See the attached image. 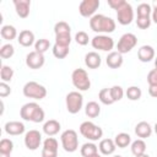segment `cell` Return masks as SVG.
Instances as JSON below:
<instances>
[{"mask_svg": "<svg viewBox=\"0 0 157 157\" xmlns=\"http://www.w3.org/2000/svg\"><path fill=\"white\" fill-rule=\"evenodd\" d=\"M90 27L93 32L97 33H112L115 29V21L112 17L97 13L91 17Z\"/></svg>", "mask_w": 157, "mask_h": 157, "instance_id": "6da1fadb", "label": "cell"}, {"mask_svg": "<svg viewBox=\"0 0 157 157\" xmlns=\"http://www.w3.org/2000/svg\"><path fill=\"white\" fill-rule=\"evenodd\" d=\"M20 115L23 120L33 121V123H40L44 120V110L34 102H29L22 105L20 110Z\"/></svg>", "mask_w": 157, "mask_h": 157, "instance_id": "7a4b0ae2", "label": "cell"}, {"mask_svg": "<svg viewBox=\"0 0 157 157\" xmlns=\"http://www.w3.org/2000/svg\"><path fill=\"white\" fill-rule=\"evenodd\" d=\"M60 140H61V145H63V148L66 151V152H75L77 148H78V137H77V132L72 129H67L65 130L61 136H60Z\"/></svg>", "mask_w": 157, "mask_h": 157, "instance_id": "3957f363", "label": "cell"}, {"mask_svg": "<svg viewBox=\"0 0 157 157\" xmlns=\"http://www.w3.org/2000/svg\"><path fill=\"white\" fill-rule=\"evenodd\" d=\"M23 94L27 98L43 99L47 96V88L36 81H29L23 86Z\"/></svg>", "mask_w": 157, "mask_h": 157, "instance_id": "277c9868", "label": "cell"}, {"mask_svg": "<svg viewBox=\"0 0 157 157\" xmlns=\"http://www.w3.org/2000/svg\"><path fill=\"white\" fill-rule=\"evenodd\" d=\"M80 132L83 137H86L91 141H97L103 135V130L98 125L93 124L92 121H83L80 125Z\"/></svg>", "mask_w": 157, "mask_h": 157, "instance_id": "5b68a950", "label": "cell"}, {"mask_svg": "<svg viewBox=\"0 0 157 157\" xmlns=\"http://www.w3.org/2000/svg\"><path fill=\"white\" fill-rule=\"evenodd\" d=\"M71 80H72V85L78 91H87L91 87L90 77H88L86 70H83V69H80V67L78 69H75L72 71Z\"/></svg>", "mask_w": 157, "mask_h": 157, "instance_id": "8992f818", "label": "cell"}, {"mask_svg": "<svg viewBox=\"0 0 157 157\" xmlns=\"http://www.w3.org/2000/svg\"><path fill=\"white\" fill-rule=\"evenodd\" d=\"M65 101H66V109L71 114L78 113L81 110V108H82V104H83V97L77 91L69 92Z\"/></svg>", "mask_w": 157, "mask_h": 157, "instance_id": "52a82bcc", "label": "cell"}, {"mask_svg": "<svg viewBox=\"0 0 157 157\" xmlns=\"http://www.w3.org/2000/svg\"><path fill=\"white\" fill-rule=\"evenodd\" d=\"M137 44V38L134 33H125L120 37L118 44H117V49H118V53H120L121 55L123 54H126L129 53L135 45Z\"/></svg>", "mask_w": 157, "mask_h": 157, "instance_id": "ba28073f", "label": "cell"}, {"mask_svg": "<svg viewBox=\"0 0 157 157\" xmlns=\"http://www.w3.org/2000/svg\"><path fill=\"white\" fill-rule=\"evenodd\" d=\"M91 44L94 49L98 50H103V52H109L113 49L114 47V40L112 37L105 36V34H98L96 37L92 38Z\"/></svg>", "mask_w": 157, "mask_h": 157, "instance_id": "9c48e42d", "label": "cell"}, {"mask_svg": "<svg viewBox=\"0 0 157 157\" xmlns=\"http://www.w3.org/2000/svg\"><path fill=\"white\" fill-rule=\"evenodd\" d=\"M117 18L118 22L123 26L130 25L134 20V10L129 2H125L119 10H117Z\"/></svg>", "mask_w": 157, "mask_h": 157, "instance_id": "30bf717a", "label": "cell"}, {"mask_svg": "<svg viewBox=\"0 0 157 157\" xmlns=\"http://www.w3.org/2000/svg\"><path fill=\"white\" fill-rule=\"evenodd\" d=\"M99 7V0H83L78 6V11L83 17L94 16L96 10Z\"/></svg>", "mask_w": 157, "mask_h": 157, "instance_id": "8fae6325", "label": "cell"}, {"mask_svg": "<svg viewBox=\"0 0 157 157\" xmlns=\"http://www.w3.org/2000/svg\"><path fill=\"white\" fill-rule=\"evenodd\" d=\"M42 142V135L38 130H29L25 135V145L28 150H37Z\"/></svg>", "mask_w": 157, "mask_h": 157, "instance_id": "7c38bea8", "label": "cell"}, {"mask_svg": "<svg viewBox=\"0 0 157 157\" xmlns=\"http://www.w3.org/2000/svg\"><path fill=\"white\" fill-rule=\"evenodd\" d=\"M44 61H45L44 55L38 53V52H36V50L28 53L27 56H26V65L29 69H34V70L36 69H40L44 65Z\"/></svg>", "mask_w": 157, "mask_h": 157, "instance_id": "4fadbf2b", "label": "cell"}, {"mask_svg": "<svg viewBox=\"0 0 157 157\" xmlns=\"http://www.w3.org/2000/svg\"><path fill=\"white\" fill-rule=\"evenodd\" d=\"M42 157H58V141L54 137H47L44 140Z\"/></svg>", "mask_w": 157, "mask_h": 157, "instance_id": "5bb4252c", "label": "cell"}, {"mask_svg": "<svg viewBox=\"0 0 157 157\" xmlns=\"http://www.w3.org/2000/svg\"><path fill=\"white\" fill-rule=\"evenodd\" d=\"M13 5L16 9V13L21 18H26L29 15V7H31L29 0H13Z\"/></svg>", "mask_w": 157, "mask_h": 157, "instance_id": "9a60e30c", "label": "cell"}, {"mask_svg": "<svg viewBox=\"0 0 157 157\" xmlns=\"http://www.w3.org/2000/svg\"><path fill=\"white\" fill-rule=\"evenodd\" d=\"M5 132L12 136H17L25 132V125L20 121H7L4 126Z\"/></svg>", "mask_w": 157, "mask_h": 157, "instance_id": "2e32d148", "label": "cell"}, {"mask_svg": "<svg viewBox=\"0 0 157 157\" xmlns=\"http://www.w3.org/2000/svg\"><path fill=\"white\" fill-rule=\"evenodd\" d=\"M137 58L142 63H148L155 58V49L151 45H142L137 50Z\"/></svg>", "mask_w": 157, "mask_h": 157, "instance_id": "e0dca14e", "label": "cell"}, {"mask_svg": "<svg viewBox=\"0 0 157 157\" xmlns=\"http://www.w3.org/2000/svg\"><path fill=\"white\" fill-rule=\"evenodd\" d=\"M101 55L96 52H90L85 55V64L88 69H98L101 66Z\"/></svg>", "mask_w": 157, "mask_h": 157, "instance_id": "ac0fdd59", "label": "cell"}, {"mask_svg": "<svg viewBox=\"0 0 157 157\" xmlns=\"http://www.w3.org/2000/svg\"><path fill=\"white\" fill-rule=\"evenodd\" d=\"M105 63L110 69H118L123 65V55L118 52H112L105 58Z\"/></svg>", "mask_w": 157, "mask_h": 157, "instance_id": "d6986e66", "label": "cell"}, {"mask_svg": "<svg viewBox=\"0 0 157 157\" xmlns=\"http://www.w3.org/2000/svg\"><path fill=\"white\" fill-rule=\"evenodd\" d=\"M60 123L58 121V120H55V119H50V120H48V121H45L44 123V125H43V131H44V134H47L48 136H54V135H56L59 131H60Z\"/></svg>", "mask_w": 157, "mask_h": 157, "instance_id": "ffe728a7", "label": "cell"}, {"mask_svg": "<svg viewBox=\"0 0 157 157\" xmlns=\"http://www.w3.org/2000/svg\"><path fill=\"white\" fill-rule=\"evenodd\" d=\"M135 134L141 137V139H146L150 137L152 134V128L147 121H140L136 126H135Z\"/></svg>", "mask_w": 157, "mask_h": 157, "instance_id": "44dd1931", "label": "cell"}, {"mask_svg": "<svg viewBox=\"0 0 157 157\" xmlns=\"http://www.w3.org/2000/svg\"><path fill=\"white\" fill-rule=\"evenodd\" d=\"M17 40L22 47H31L34 43V34L29 29H23L20 32Z\"/></svg>", "mask_w": 157, "mask_h": 157, "instance_id": "7402d4cb", "label": "cell"}, {"mask_svg": "<svg viewBox=\"0 0 157 157\" xmlns=\"http://www.w3.org/2000/svg\"><path fill=\"white\" fill-rule=\"evenodd\" d=\"M115 142L112 140V139H103V140H101V142H99V146H98V148H99V151L103 153V155H105V156H108V155H112L114 151H115Z\"/></svg>", "mask_w": 157, "mask_h": 157, "instance_id": "603a6c76", "label": "cell"}, {"mask_svg": "<svg viewBox=\"0 0 157 157\" xmlns=\"http://www.w3.org/2000/svg\"><path fill=\"white\" fill-rule=\"evenodd\" d=\"M80 152L82 157H93L98 153V147L93 142H86L82 145Z\"/></svg>", "mask_w": 157, "mask_h": 157, "instance_id": "cb8c5ba5", "label": "cell"}, {"mask_svg": "<svg viewBox=\"0 0 157 157\" xmlns=\"http://www.w3.org/2000/svg\"><path fill=\"white\" fill-rule=\"evenodd\" d=\"M0 33H1V37H2L4 39H6V40H12V39H15V38L17 37V31H16V28H15L13 26H11V25H5V26H2Z\"/></svg>", "mask_w": 157, "mask_h": 157, "instance_id": "d4e9b609", "label": "cell"}, {"mask_svg": "<svg viewBox=\"0 0 157 157\" xmlns=\"http://www.w3.org/2000/svg\"><path fill=\"white\" fill-rule=\"evenodd\" d=\"M85 113L88 118H97L101 113V107L97 102H88L86 104V108H85Z\"/></svg>", "mask_w": 157, "mask_h": 157, "instance_id": "484cf974", "label": "cell"}, {"mask_svg": "<svg viewBox=\"0 0 157 157\" xmlns=\"http://www.w3.org/2000/svg\"><path fill=\"white\" fill-rule=\"evenodd\" d=\"M131 152L135 157L141 156L146 152V144L142 139H137L131 144Z\"/></svg>", "mask_w": 157, "mask_h": 157, "instance_id": "4316f807", "label": "cell"}, {"mask_svg": "<svg viewBox=\"0 0 157 157\" xmlns=\"http://www.w3.org/2000/svg\"><path fill=\"white\" fill-rule=\"evenodd\" d=\"M114 142H115V146H118V147H120V148H125V147H128L129 144L131 142V137H130V135L126 134V132H120V134H118V135L115 136Z\"/></svg>", "mask_w": 157, "mask_h": 157, "instance_id": "83f0119b", "label": "cell"}, {"mask_svg": "<svg viewBox=\"0 0 157 157\" xmlns=\"http://www.w3.org/2000/svg\"><path fill=\"white\" fill-rule=\"evenodd\" d=\"M98 98L105 105H110V104L114 103V101L112 98V94H110V88H102L98 93Z\"/></svg>", "mask_w": 157, "mask_h": 157, "instance_id": "f1b7e54d", "label": "cell"}, {"mask_svg": "<svg viewBox=\"0 0 157 157\" xmlns=\"http://www.w3.org/2000/svg\"><path fill=\"white\" fill-rule=\"evenodd\" d=\"M54 33H55V36H59V34H70L71 33V27L69 26V23H66L64 21H60V22L55 23V26H54Z\"/></svg>", "mask_w": 157, "mask_h": 157, "instance_id": "f546056e", "label": "cell"}, {"mask_svg": "<svg viewBox=\"0 0 157 157\" xmlns=\"http://www.w3.org/2000/svg\"><path fill=\"white\" fill-rule=\"evenodd\" d=\"M53 55L56 59H65L69 55V47H61L58 44L53 45Z\"/></svg>", "mask_w": 157, "mask_h": 157, "instance_id": "4dcf8cb0", "label": "cell"}, {"mask_svg": "<svg viewBox=\"0 0 157 157\" xmlns=\"http://www.w3.org/2000/svg\"><path fill=\"white\" fill-rule=\"evenodd\" d=\"M12 76H13V69H12L11 66L2 65V66H1V70H0L1 81H2V82H9V81L12 80Z\"/></svg>", "mask_w": 157, "mask_h": 157, "instance_id": "1f68e13d", "label": "cell"}, {"mask_svg": "<svg viewBox=\"0 0 157 157\" xmlns=\"http://www.w3.org/2000/svg\"><path fill=\"white\" fill-rule=\"evenodd\" d=\"M126 97L130 99V101H139L141 98V90L137 87V86H130L128 90H126Z\"/></svg>", "mask_w": 157, "mask_h": 157, "instance_id": "d6a6232c", "label": "cell"}, {"mask_svg": "<svg viewBox=\"0 0 157 157\" xmlns=\"http://www.w3.org/2000/svg\"><path fill=\"white\" fill-rule=\"evenodd\" d=\"M12 150H13V142L10 139H2L0 141V153L11 155Z\"/></svg>", "mask_w": 157, "mask_h": 157, "instance_id": "836d02e7", "label": "cell"}, {"mask_svg": "<svg viewBox=\"0 0 157 157\" xmlns=\"http://www.w3.org/2000/svg\"><path fill=\"white\" fill-rule=\"evenodd\" d=\"M50 47V42L45 38H42V39H38L36 43H34V49L36 52L40 53V54H44Z\"/></svg>", "mask_w": 157, "mask_h": 157, "instance_id": "e575fe53", "label": "cell"}, {"mask_svg": "<svg viewBox=\"0 0 157 157\" xmlns=\"http://www.w3.org/2000/svg\"><path fill=\"white\" fill-rule=\"evenodd\" d=\"M13 53H15V48H13V45L10 44V43L4 44V45L0 48V56H1L2 59H9V58H11V56L13 55Z\"/></svg>", "mask_w": 157, "mask_h": 157, "instance_id": "d590c367", "label": "cell"}, {"mask_svg": "<svg viewBox=\"0 0 157 157\" xmlns=\"http://www.w3.org/2000/svg\"><path fill=\"white\" fill-rule=\"evenodd\" d=\"M137 17H150V13H151V5L150 4H146V2H142L137 6Z\"/></svg>", "mask_w": 157, "mask_h": 157, "instance_id": "8d00e7d4", "label": "cell"}, {"mask_svg": "<svg viewBox=\"0 0 157 157\" xmlns=\"http://www.w3.org/2000/svg\"><path fill=\"white\" fill-rule=\"evenodd\" d=\"M71 43V36L70 34H59L55 36V44L61 47H69Z\"/></svg>", "mask_w": 157, "mask_h": 157, "instance_id": "74e56055", "label": "cell"}, {"mask_svg": "<svg viewBox=\"0 0 157 157\" xmlns=\"http://www.w3.org/2000/svg\"><path fill=\"white\" fill-rule=\"evenodd\" d=\"M110 94H112L113 101H114V102H118V101H120V99L123 98V96H124V91H123V88H121L120 86L115 85V86L110 87Z\"/></svg>", "mask_w": 157, "mask_h": 157, "instance_id": "f35d334b", "label": "cell"}, {"mask_svg": "<svg viewBox=\"0 0 157 157\" xmlns=\"http://www.w3.org/2000/svg\"><path fill=\"white\" fill-rule=\"evenodd\" d=\"M75 40H76V43L80 44V45H86V44H88L90 38H88V34H87L86 32L80 31V32L76 33V36H75Z\"/></svg>", "mask_w": 157, "mask_h": 157, "instance_id": "ab89813d", "label": "cell"}, {"mask_svg": "<svg viewBox=\"0 0 157 157\" xmlns=\"http://www.w3.org/2000/svg\"><path fill=\"white\" fill-rule=\"evenodd\" d=\"M136 25L140 29H147L151 25V18L150 17H137L136 18Z\"/></svg>", "mask_w": 157, "mask_h": 157, "instance_id": "60d3db41", "label": "cell"}, {"mask_svg": "<svg viewBox=\"0 0 157 157\" xmlns=\"http://www.w3.org/2000/svg\"><path fill=\"white\" fill-rule=\"evenodd\" d=\"M11 93V88H10V86L6 83V82H0V97H2V98H5V97H7L9 94Z\"/></svg>", "mask_w": 157, "mask_h": 157, "instance_id": "b9f144b4", "label": "cell"}, {"mask_svg": "<svg viewBox=\"0 0 157 157\" xmlns=\"http://www.w3.org/2000/svg\"><path fill=\"white\" fill-rule=\"evenodd\" d=\"M147 82L150 86L152 85H157V69H153L148 72L147 75Z\"/></svg>", "mask_w": 157, "mask_h": 157, "instance_id": "7bdbcfd3", "label": "cell"}, {"mask_svg": "<svg viewBox=\"0 0 157 157\" xmlns=\"http://www.w3.org/2000/svg\"><path fill=\"white\" fill-rule=\"evenodd\" d=\"M107 2H108V5H109L112 9L119 10L126 1H125V0H107Z\"/></svg>", "mask_w": 157, "mask_h": 157, "instance_id": "ee69618b", "label": "cell"}, {"mask_svg": "<svg viewBox=\"0 0 157 157\" xmlns=\"http://www.w3.org/2000/svg\"><path fill=\"white\" fill-rule=\"evenodd\" d=\"M148 93L151 97H155L157 98V85H152L148 87Z\"/></svg>", "mask_w": 157, "mask_h": 157, "instance_id": "f6af8a7d", "label": "cell"}, {"mask_svg": "<svg viewBox=\"0 0 157 157\" xmlns=\"http://www.w3.org/2000/svg\"><path fill=\"white\" fill-rule=\"evenodd\" d=\"M152 20L155 23H157V9H153V12H152Z\"/></svg>", "mask_w": 157, "mask_h": 157, "instance_id": "bcb514c9", "label": "cell"}, {"mask_svg": "<svg viewBox=\"0 0 157 157\" xmlns=\"http://www.w3.org/2000/svg\"><path fill=\"white\" fill-rule=\"evenodd\" d=\"M152 5H153V9H157V0H155Z\"/></svg>", "mask_w": 157, "mask_h": 157, "instance_id": "7dc6e473", "label": "cell"}, {"mask_svg": "<svg viewBox=\"0 0 157 157\" xmlns=\"http://www.w3.org/2000/svg\"><path fill=\"white\" fill-rule=\"evenodd\" d=\"M0 157H10V155H2V153H0Z\"/></svg>", "mask_w": 157, "mask_h": 157, "instance_id": "c3c4849f", "label": "cell"}, {"mask_svg": "<svg viewBox=\"0 0 157 157\" xmlns=\"http://www.w3.org/2000/svg\"><path fill=\"white\" fill-rule=\"evenodd\" d=\"M137 157H150L148 155H146V153H144V155H141V156H137Z\"/></svg>", "mask_w": 157, "mask_h": 157, "instance_id": "681fc988", "label": "cell"}, {"mask_svg": "<svg viewBox=\"0 0 157 157\" xmlns=\"http://www.w3.org/2000/svg\"><path fill=\"white\" fill-rule=\"evenodd\" d=\"M155 132H156V134H157V123H156V124H155Z\"/></svg>", "mask_w": 157, "mask_h": 157, "instance_id": "f907efd6", "label": "cell"}, {"mask_svg": "<svg viewBox=\"0 0 157 157\" xmlns=\"http://www.w3.org/2000/svg\"><path fill=\"white\" fill-rule=\"evenodd\" d=\"M155 66H156V69H157V58L155 59Z\"/></svg>", "mask_w": 157, "mask_h": 157, "instance_id": "816d5d0a", "label": "cell"}, {"mask_svg": "<svg viewBox=\"0 0 157 157\" xmlns=\"http://www.w3.org/2000/svg\"><path fill=\"white\" fill-rule=\"evenodd\" d=\"M93 157H101V156H99V155L97 153V155H96V156H93Z\"/></svg>", "mask_w": 157, "mask_h": 157, "instance_id": "f5cc1de1", "label": "cell"}, {"mask_svg": "<svg viewBox=\"0 0 157 157\" xmlns=\"http://www.w3.org/2000/svg\"><path fill=\"white\" fill-rule=\"evenodd\" d=\"M113 157H121V156H119V155H117V156H113Z\"/></svg>", "mask_w": 157, "mask_h": 157, "instance_id": "db71d44e", "label": "cell"}]
</instances>
